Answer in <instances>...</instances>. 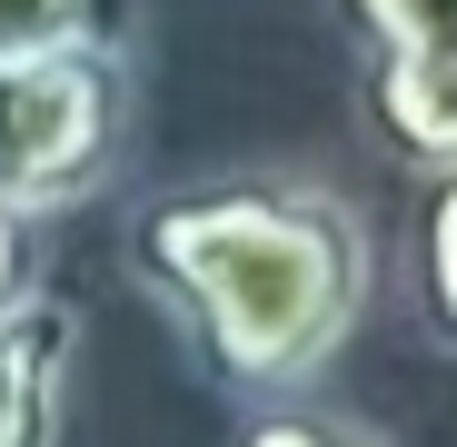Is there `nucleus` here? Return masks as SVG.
I'll list each match as a JSON object with an SVG mask.
<instances>
[{"mask_svg": "<svg viewBox=\"0 0 457 447\" xmlns=\"http://www.w3.org/2000/svg\"><path fill=\"white\" fill-rule=\"evenodd\" d=\"M129 269L179 319L209 388L298 398L368 319L378 239L328 179L228 170L149 199L129 219Z\"/></svg>", "mask_w": 457, "mask_h": 447, "instance_id": "nucleus-1", "label": "nucleus"}, {"mask_svg": "<svg viewBox=\"0 0 457 447\" xmlns=\"http://www.w3.org/2000/svg\"><path fill=\"white\" fill-rule=\"evenodd\" d=\"M358 40V120L368 139L428 170H457V0H338Z\"/></svg>", "mask_w": 457, "mask_h": 447, "instance_id": "nucleus-3", "label": "nucleus"}, {"mask_svg": "<svg viewBox=\"0 0 457 447\" xmlns=\"http://www.w3.org/2000/svg\"><path fill=\"white\" fill-rule=\"evenodd\" d=\"M80 368V309L21 288L0 309V447H60V398Z\"/></svg>", "mask_w": 457, "mask_h": 447, "instance_id": "nucleus-4", "label": "nucleus"}, {"mask_svg": "<svg viewBox=\"0 0 457 447\" xmlns=\"http://www.w3.org/2000/svg\"><path fill=\"white\" fill-rule=\"evenodd\" d=\"M30 288V219L21 209H0V309Z\"/></svg>", "mask_w": 457, "mask_h": 447, "instance_id": "nucleus-8", "label": "nucleus"}, {"mask_svg": "<svg viewBox=\"0 0 457 447\" xmlns=\"http://www.w3.org/2000/svg\"><path fill=\"white\" fill-rule=\"evenodd\" d=\"M228 447H388V437L338 418V408H309V398H249V418L228 427Z\"/></svg>", "mask_w": 457, "mask_h": 447, "instance_id": "nucleus-6", "label": "nucleus"}, {"mask_svg": "<svg viewBox=\"0 0 457 447\" xmlns=\"http://www.w3.org/2000/svg\"><path fill=\"white\" fill-rule=\"evenodd\" d=\"M90 21H100V0H0V60L50 50L70 30H90Z\"/></svg>", "mask_w": 457, "mask_h": 447, "instance_id": "nucleus-7", "label": "nucleus"}, {"mask_svg": "<svg viewBox=\"0 0 457 447\" xmlns=\"http://www.w3.org/2000/svg\"><path fill=\"white\" fill-rule=\"evenodd\" d=\"M408 298H418V328L457 358V170H428L418 229H408Z\"/></svg>", "mask_w": 457, "mask_h": 447, "instance_id": "nucleus-5", "label": "nucleus"}, {"mask_svg": "<svg viewBox=\"0 0 457 447\" xmlns=\"http://www.w3.org/2000/svg\"><path fill=\"white\" fill-rule=\"evenodd\" d=\"M129 120H139V50L110 21L0 60V209L50 219L100 199L129 149Z\"/></svg>", "mask_w": 457, "mask_h": 447, "instance_id": "nucleus-2", "label": "nucleus"}]
</instances>
